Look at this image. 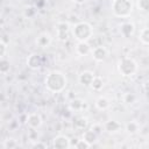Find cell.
<instances>
[{
  "label": "cell",
  "mask_w": 149,
  "mask_h": 149,
  "mask_svg": "<svg viewBox=\"0 0 149 149\" xmlns=\"http://www.w3.org/2000/svg\"><path fill=\"white\" fill-rule=\"evenodd\" d=\"M55 29H56V37H57L58 41H61V42L68 41V38L70 36V30H71L69 22L59 21V22L56 23Z\"/></svg>",
  "instance_id": "5b68a950"
},
{
  "label": "cell",
  "mask_w": 149,
  "mask_h": 149,
  "mask_svg": "<svg viewBox=\"0 0 149 149\" xmlns=\"http://www.w3.org/2000/svg\"><path fill=\"white\" fill-rule=\"evenodd\" d=\"M139 40L141 41V43H143V44H146V45H149V27L143 28V29L140 31Z\"/></svg>",
  "instance_id": "7402d4cb"
},
{
  "label": "cell",
  "mask_w": 149,
  "mask_h": 149,
  "mask_svg": "<svg viewBox=\"0 0 149 149\" xmlns=\"http://www.w3.org/2000/svg\"><path fill=\"white\" fill-rule=\"evenodd\" d=\"M17 147H19V143L14 139H7L2 143V148L3 149H15Z\"/></svg>",
  "instance_id": "cb8c5ba5"
},
{
  "label": "cell",
  "mask_w": 149,
  "mask_h": 149,
  "mask_svg": "<svg viewBox=\"0 0 149 149\" xmlns=\"http://www.w3.org/2000/svg\"><path fill=\"white\" fill-rule=\"evenodd\" d=\"M91 146L92 144H90L87 141H85L84 139H81V140H78L77 141V143L74 144V148L76 149H88Z\"/></svg>",
  "instance_id": "4316f807"
},
{
  "label": "cell",
  "mask_w": 149,
  "mask_h": 149,
  "mask_svg": "<svg viewBox=\"0 0 149 149\" xmlns=\"http://www.w3.org/2000/svg\"><path fill=\"white\" fill-rule=\"evenodd\" d=\"M91 55L95 62H104L108 56V50L104 45H97L92 48Z\"/></svg>",
  "instance_id": "52a82bcc"
},
{
  "label": "cell",
  "mask_w": 149,
  "mask_h": 149,
  "mask_svg": "<svg viewBox=\"0 0 149 149\" xmlns=\"http://www.w3.org/2000/svg\"><path fill=\"white\" fill-rule=\"evenodd\" d=\"M72 35L78 42L88 41L93 35V28L92 26L86 21H80L76 23L72 28Z\"/></svg>",
  "instance_id": "3957f363"
},
{
  "label": "cell",
  "mask_w": 149,
  "mask_h": 149,
  "mask_svg": "<svg viewBox=\"0 0 149 149\" xmlns=\"http://www.w3.org/2000/svg\"><path fill=\"white\" fill-rule=\"evenodd\" d=\"M143 90H144L146 93H149V80L143 84Z\"/></svg>",
  "instance_id": "4dcf8cb0"
},
{
  "label": "cell",
  "mask_w": 149,
  "mask_h": 149,
  "mask_svg": "<svg viewBox=\"0 0 149 149\" xmlns=\"http://www.w3.org/2000/svg\"><path fill=\"white\" fill-rule=\"evenodd\" d=\"M88 126V119L84 115H77L73 119V127L78 130H85Z\"/></svg>",
  "instance_id": "9a60e30c"
},
{
  "label": "cell",
  "mask_w": 149,
  "mask_h": 149,
  "mask_svg": "<svg viewBox=\"0 0 149 149\" xmlns=\"http://www.w3.org/2000/svg\"><path fill=\"white\" fill-rule=\"evenodd\" d=\"M139 130H140V125H139L137 121H134V120H133V121L127 122V125H126V132H127L128 134L134 135V134H136Z\"/></svg>",
  "instance_id": "d6986e66"
},
{
  "label": "cell",
  "mask_w": 149,
  "mask_h": 149,
  "mask_svg": "<svg viewBox=\"0 0 149 149\" xmlns=\"http://www.w3.org/2000/svg\"><path fill=\"white\" fill-rule=\"evenodd\" d=\"M104 130L109 134L118 133L119 130H121V123L116 120H108L104 123Z\"/></svg>",
  "instance_id": "5bb4252c"
},
{
  "label": "cell",
  "mask_w": 149,
  "mask_h": 149,
  "mask_svg": "<svg viewBox=\"0 0 149 149\" xmlns=\"http://www.w3.org/2000/svg\"><path fill=\"white\" fill-rule=\"evenodd\" d=\"M136 5L141 12H149V0H137Z\"/></svg>",
  "instance_id": "d4e9b609"
},
{
  "label": "cell",
  "mask_w": 149,
  "mask_h": 149,
  "mask_svg": "<svg viewBox=\"0 0 149 149\" xmlns=\"http://www.w3.org/2000/svg\"><path fill=\"white\" fill-rule=\"evenodd\" d=\"M73 2H76V3H84V2H86L87 0H72Z\"/></svg>",
  "instance_id": "1f68e13d"
},
{
  "label": "cell",
  "mask_w": 149,
  "mask_h": 149,
  "mask_svg": "<svg viewBox=\"0 0 149 149\" xmlns=\"http://www.w3.org/2000/svg\"><path fill=\"white\" fill-rule=\"evenodd\" d=\"M42 122H43V120H42V118H41V115L38 114V113H29L28 115H27V125H28V127L31 129H37V128H40L41 126H42Z\"/></svg>",
  "instance_id": "ba28073f"
},
{
  "label": "cell",
  "mask_w": 149,
  "mask_h": 149,
  "mask_svg": "<svg viewBox=\"0 0 149 149\" xmlns=\"http://www.w3.org/2000/svg\"><path fill=\"white\" fill-rule=\"evenodd\" d=\"M91 129H93L98 135L104 130V125H101V123H93L91 127H90Z\"/></svg>",
  "instance_id": "f546056e"
},
{
  "label": "cell",
  "mask_w": 149,
  "mask_h": 149,
  "mask_svg": "<svg viewBox=\"0 0 149 149\" xmlns=\"http://www.w3.org/2000/svg\"><path fill=\"white\" fill-rule=\"evenodd\" d=\"M10 71V65H9V61L5 58H0V73L1 74H7Z\"/></svg>",
  "instance_id": "44dd1931"
},
{
  "label": "cell",
  "mask_w": 149,
  "mask_h": 149,
  "mask_svg": "<svg viewBox=\"0 0 149 149\" xmlns=\"http://www.w3.org/2000/svg\"><path fill=\"white\" fill-rule=\"evenodd\" d=\"M88 107L87 102L83 99H79V98H74L73 100L70 101L69 104V108L72 111V112H83L85 111L86 108Z\"/></svg>",
  "instance_id": "30bf717a"
},
{
  "label": "cell",
  "mask_w": 149,
  "mask_h": 149,
  "mask_svg": "<svg viewBox=\"0 0 149 149\" xmlns=\"http://www.w3.org/2000/svg\"><path fill=\"white\" fill-rule=\"evenodd\" d=\"M52 147L55 149H68L71 147V140L65 135H57L52 139Z\"/></svg>",
  "instance_id": "8992f818"
},
{
  "label": "cell",
  "mask_w": 149,
  "mask_h": 149,
  "mask_svg": "<svg viewBox=\"0 0 149 149\" xmlns=\"http://www.w3.org/2000/svg\"><path fill=\"white\" fill-rule=\"evenodd\" d=\"M135 31V26L133 22L126 21L120 24V33L123 37H130Z\"/></svg>",
  "instance_id": "7c38bea8"
},
{
  "label": "cell",
  "mask_w": 149,
  "mask_h": 149,
  "mask_svg": "<svg viewBox=\"0 0 149 149\" xmlns=\"http://www.w3.org/2000/svg\"><path fill=\"white\" fill-rule=\"evenodd\" d=\"M7 54V43L3 38L0 40V58H5Z\"/></svg>",
  "instance_id": "83f0119b"
},
{
  "label": "cell",
  "mask_w": 149,
  "mask_h": 149,
  "mask_svg": "<svg viewBox=\"0 0 149 149\" xmlns=\"http://www.w3.org/2000/svg\"><path fill=\"white\" fill-rule=\"evenodd\" d=\"M122 100H123V102L127 104V105H133V104L136 101V95H135L134 93H132V92H127V93L123 94Z\"/></svg>",
  "instance_id": "603a6c76"
},
{
  "label": "cell",
  "mask_w": 149,
  "mask_h": 149,
  "mask_svg": "<svg viewBox=\"0 0 149 149\" xmlns=\"http://www.w3.org/2000/svg\"><path fill=\"white\" fill-rule=\"evenodd\" d=\"M109 106H111V102L106 97H99L95 101V107L100 111H106L109 108Z\"/></svg>",
  "instance_id": "ac0fdd59"
},
{
  "label": "cell",
  "mask_w": 149,
  "mask_h": 149,
  "mask_svg": "<svg viewBox=\"0 0 149 149\" xmlns=\"http://www.w3.org/2000/svg\"><path fill=\"white\" fill-rule=\"evenodd\" d=\"M118 70L123 77H132L137 71V63L132 57H123L118 63Z\"/></svg>",
  "instance_id": "277c9868"
},
{
  "label": "cell",
  "mask_w": 149,
  "mask_h": 149,
  "mask_svg": "<svg viewBox=\"0 0 149 149\" xmlns=\"http://www.w3.org/2000/svg\"><path fill=\"white\" fill-rule=\"evenodd\" d=\"M44 85L48 91L52 93H59L63 92L68 86V78L62 71L54 70L45 76Z\"/></svg>",
  "instance_id": "6da1fadb"
},
{
  "label": "cell",
  "mask_w": 149,
  "mask_h": 149,
  "mask_svg": "<svg viewBox=\"0 0 149 149\" xmlns=\"http://www.w3.org/2000/svg\"><path fill=\"white\" fill-rule=\"evenodd\" d=\"M31 148H34V149H47L48 148V146H47V143H44V142H42V141H35L33 144H31Z\"/></svg>",
  "instance_id": "f1b7e54d"
},
{
  "label": "cell",
  "mask_w": 149,
  "mask_h": 149,
  "mask_svg": "<svg viewBox=\"0 0 149 149\" xmlns=\"http://www.w3.org/2000/svg\"><path fill=\"white\" fill-rule=\"evenodd\" d=\"M51 35L48 33V31H43V33H41L38 36H37V38H36V44L40 47V48H47V47H49L50 45V43H51Z\"/></svg>",
  "instance_id": "4fadbf2b"
},
{
  "label": "cell",
  "mask_w": 149,
  "mask_h": 149,
  "mask_svg": "<svg viewBox=\"0 0 149 149\" xmlns=\"http://www.w3.org/2000/svg\"><path fill=\"white\" fill-rule=\"evenodd\" d=\"M98 134L93 130V129H91V128H86L84 132H83V137L81 139H84L85 141H87L90 144H93V143H95L97 142V140H98Z\"/></svg>",
  "instance_id": "e0dca14e"
},
{
  "label": "cell",
  "mask_w": 149,
  "mask_h": 149,
  "mask_svg": "<svg viewBox=\"0 0 149 149\" xmlns=\"http://www.w3.org/2000/svg\"><path fill=\"white\" fill-rule=\"evenodd\" d=\"M91 51H92V47L90 45V43L87 41L78 42L76 44V52L79 56H87L91 54Z\"/></svg>",
  "instance_id": "8fae6325"
},
{
  "label": "cell",
  "mask_w": 149,
  "mask_h": 149,
  "mask_svg": "<svg viewBox=\"0 0 149 149\" xmlns=\"http://www.w3.org/2000/svg\"><path fill=\"white\" fill-rule=\"evenodd\" d=\"M93 78H94V74H93L91 71H83V72L79 74L78 80H79V83H80L81 85H84V86H90L91 83H92V80H93Z\"/></svg>",
  "instance_id": "2e32d148"
},
{
  "label": "cell",
  "mask_w": 149,
  "mask_h": 149,
  "mask_svg": "<svg viewBox=\"0 0 149 149\" xmlns=\"http://www.w3.org/2000/svg\"><path fill=\"white\" fill-rule=\"evenodd\" d=\"M35 14H36V8L33 7V6H27V7L24 8V10H23V15H24V17H28V19L34 17Z\"/></svg>",
  "instance_id": "484cf974"
},
{
  "label": "cell",
  "mask_w": 149,
  "mask_h": 149,
  "mask_svg": "<svg viewBox=\"0 0 149 149\" xmlns=\"http://www.w3.org/2000/svg\"><path fill=\"white\" fill-rule=\"evenodd\" d=\"M134 8L132 0H113L112 1V13L116 17H128Z\"/></svg>",
  "instance_id": "7a4b0ae2"
},
{
  "label": "cell",
  "mask_w": 149,
  "mask_h": 149,
  "mask_svg": "<svg viewBox=\"0 0 149 149\" xmlns=\"http://www.w3.org/2000/svg\"><path fill=\"white\" fill-rule=\"evenodd\" d=\"M90 87L94 91H100L102 87H104V79L100 77V76H94Z\"/></svg>",
  "instance_id": "ffe728a7"
},
{
  "label": "cell",
  "mask_w": 149,
  "mask_h": 149,
  "mask_svg": "<svg viewBox=\"0 0 149 149\" xmlns=\"http://www.w3.org/2000/svg\"><path fill=\"white\" fill-rule=\"evenodd\" d=\"M27 65L31 70H38L42 66V57L38 54H30L26 61Z\"/></svg>",
  "instance_id": "9c48e42d"
}]
</instances>
